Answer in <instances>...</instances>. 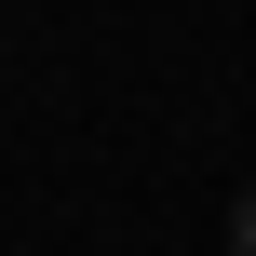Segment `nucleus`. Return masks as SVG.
<instances>
[{
    "mask_svg": "<svg viewBox=\"0 0 256 256\" xmlns=\"http://www.w3.org/2000/svg\"><path fill=\"white\" fill-rule=\"evenodd\" d=\"M243 256H256V216H243Z\"/></svg>",
    "mask_w": 256,
    "mask_h": 256,
    "instance_id": "f257e3e1",
    "label": "nucleus"
}]
</instances>
